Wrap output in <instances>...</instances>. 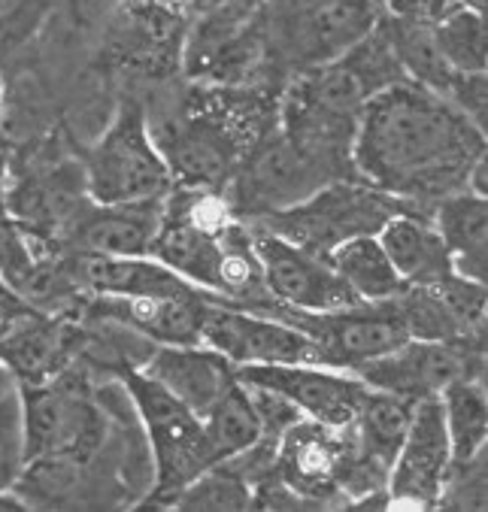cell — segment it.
Returning a JSON list of instances; mask_svg holds the SVG:
<instances>
[{"instance_id": "cell-4", "label": "cell", "mask_w": 488, "mask_h": 512, "mask_svg": "<svg viewBox=\"0 0 488 512\" xmlns=\"http://www.w3.org/2000/svg\"><path fill=\"white\" fill-rule=\"evenodd\" d=\"M404 210H416V207H407L404 200L385 194L361 179H337L322 185L319 191L295 203V207L270 213L249 225L264 228L291 246H301L313 255L328 258L337 246L349 240L376 237L388 219Z\"/></svg>"}, {"instance_id": "cell-3", "label": "cell", "mask_w": 488, "mask_h": 512, "mask_svg": "<svg viewBox=\"0 0 488 512\" xmlns=\"http://www.w3.org/2000/svg\"><path fill=\"white\" fill-rule=\"evenodd\" d=\"M379 22L373 0H267L255 16L273 79H295L334 61Z\"/></svg>"}, {"instance_id": "cell-9", "label": "cell", "mask_w": 488, "mask_h": 512, "mask_svg": "<svg viewBox=\"0 0 488 512\" xmlns=\"http://www.w3.org/2000/svg\"><path fill=\"white\" fill-rule=\"evenodd\" d=\"M264 313H273L282 322L304 331L316 346L322 367L355 370L358 364L382 358L410 340L395 297L382 303H355L331 313H298L270 303L264 306Z\"/></svg>"}, {"instance_id": "cell-7", "label": "cell", "mask_w": 488, "mask_h": 512, "mask_svg": "<svg viewBox=\"0 0 488 512\" xmlns=\"http://www.w3.org/2000/svg\"><path fill=\"white\" fill-rule=\"evenodd\" d=\"M82 167L94 203H164L173 191L167 161L149 134L146 116L134 104L119 113Z\"/></svg>"}, {"instance_id": "cell-14", "label": "cell", "mask_w": 488, "mask_h": 512, "mask_svg": "<svg viewBox=\"0 0 488 512\" xmlns=\"http://www.w3.org/2000/svg\"><path fill=\"white\" fill-rule=\"evenodd\" d=\"M367 388L422 400L440 394L458 376H485V346L437 343L410 337L404 346L382 358L364 361L352 370Z\"/></svg>"}, {"instance_id": "cell-2", "label": "cell", "mask_w": 488, "mask_h": 512, "mask_svg": "<svg viewBox=\"0 0 488 512\" xmlns=\"http://www.w3.org/2000/svg\"><path fill=\"white\" fill-rule=\"evenodd\" d=\"M273 122L276 113L261 107L258 94L240 88L237 94L213 91L201 104L167 116L164 125H152L149 134L167 161L173 185L222 194L246 149Z\"/></svg>"}, {"instance_id": "cell-30", "label": "cell", "mask_w": 488, "mask_h": 512, "mask_svg": "<svg viewBox=\"0 0 488 512\" xmlns=\"http://www.w3.org/2000/svg\"><path fill=\"white\" fill-rule=\"evenodd\" d=\"M437 506L485 509V449L476 452L473 458L449 464Z\"/></svg>"}, {"instance_id": "cell-36", "label": "cell", "mask_w": 488, "mask_h": 512, "mask_svg": "<svg viewBox=\"0 0 488 512\" xmlns=\"http://www.w3.org/2000/svg\"><path fill=\"white\" fill-rule=\"evenodd\" d=\"M0 110H4V88H0Z\"/></svg>"}, {"instance_id": "cell-13", "label": "cell", "mask_w": 488, "mask_h": 512, "mask_svg": "<svg viewBox=\"0 0 488 512\" xmlns=\"http://www.w3.org/2000/svg\"><path fill=\"white\" fill-rule=\"evenodd\" d=\"M252 246L261 264L264 288L276 306L298 313H331L361 303L334 273L328 258L291 246L282 237L249 225Z\"/></svg>"}, {"instance_id": "cell-28", "label": "cell", "mask_w": 488, "mask_h": 512, "mask_svg": "<svg viewBox=\"0 0 488 512\" xmlns=\"http://www.w3.org/2000/svg\"><path fill=\"white\" fill-rule=\"evenodd\" d=\"M176 509H252V485L231 464L219 461L170 497Z\"/></svg>"}, {"instance_id": "cell-12", "label": "cell", "mask_w": 488, "mask_h": 512, "mask_svg": "<svg viewBox=\"0 0 488 512\" xmlns=\"http://www.w3.org/2000/svg\"><path fill=\"white\" fill-rule=\"evenodd\" d=\"M201 343L225 355L234 367L252 364H319L304 331L264 310L210 300L201 322Z\"/></svg>"}, {"instance_id": "cell-31", "label": "cell", "mask_w": 488, "mask_h": 512, "mask_svg": "<svg viewBox=\"0 0 488 512\" xmlns=\"http://www.w3.org/2000/svg\"><path fill=\"white\" fill-rule=\"evenodd\" d=\"M376 10L388 19H413V22H434L455 0H373Z\"/></svg>"}, {"instance_id": "cell-35", "label": "cell", "mask_w": 488, "mask_h": 512, "mask_svg": "<svg viewBox=\"0 0 488 512\" xmlns=\"http://www.w3.org/2000/svg\"><path fill=\"white\" fill-rule=\"evenodd\" d=\"M458 7H467V10H473V13H482L485 16V0H455Z\"/></svg>"}, {"instance_id": "cell-5", "label": "cell", "mask_w": 488, "mask_h": 512, "mask_svg": "<svg viewBox=\"0 0 488 512\" xmlns=\"http://www.w3.org/2000/svg\"><path fill=\"white\" fill-rule=\"evenodd\" d=\"M28 461H91L107 437V419L85 376L70 364L58 376L19 385Z\"/></svg>"}, {"instance_id": "cell-1", "label": "cell", "mask_w": 488, "mask_h": 512, "mask_svg": "<svg viewBox=\"0 0 488 512\" xmlns=\"http://www.w3.org/2000/svg\"><path fill=\"white\" fill-rule=\"evenodd\" d=\"M482 155L485 134L446 97L413 79L370 100L358 116L352 146L355 176L407 207L467 188V173Z\"/></svg>"}, {"instance_id": "cell-25", "label": "cell", "mask_w": 488, "mask_h": 512, "mask_svg": "<svg viewBox=\"0 0 488 512\" xmlns=\"http://www.w3.org/2000/svg\"><path fill=\"white\" fill-rule=\"evenodd\" d=\"M446 434L452 446V461L473 458L485 449L488 406H485V376H458L440 391Z\"/></svg>"}, {"instance_id": "cell-19", "label": "cell", "mask_w": 488, "mask_h": 512, "mask_svg": "<svg viewBox=\"0 0 488 512\" xmlns=\"http://www.w3.org/2000/svg\"><path fill=\"white\" fill-rule=\"evenodd\" d=\"M85 328L76 316L43 313L37 306L28 310L0 334V364H4L16 385H34L58 376L76 364L85 349Z\"/></svg>"}, {"instance_id": "cell-20", "label": "cell", "mask_w": 488, "mask_h": 512, "mask_svg": "<svg viewBox=\"0 0 488 512\" xmlns=\"http://www.w3.org/2000/svg\"><path fill=\"white\" fill-rule=\"evenodd\" d=\"M152 382L173 394L185 409L204 419L210 409L240 382L237 367L204 343L155 346L140 367Z\"/></svg>"}, {"instance_id": "cell-15", "label": "cell", "mask_w": 488, "mask_h": 512, "mask_svg": "<svg viewBox=\"0 0 488 512\" xmlns=\"http://www.w3.org/2000/svg\"><path fill=\"white\" fill-rule=\"evenodd\" d=\"M237 376L243 385L267 388L279 394L304 419L331 428L352 425L370 391L355 373L346 376L322 364H252V367H237Z\"/></svg>"}, {"instance_id": "cell-22", "label": "cell", "mask_w": 488, "mask_h": 512, "mask_svg": "<svg viewBox=\"0 0 488 512\" xmlns=\"http://www.w3.org/2000/svg\"><path fill=\"white\" fill-rule=\"evenodd\" d=\"M376 240L407 288H428L455 273L446 243L422 210H404L392 216Z\"/></svg>"}, {"instance_id": "cell-27", "label": "cell", "mask_w": 488, "mask_h": 512, "mask_svg": "<svg viewBox=\"0 0 488 512\" xmlns=\"http://www.w3.org/2000/svg\"><path fill=\"white\" fill-rule=\"evenodd\" d=\"M431 37L443 61L458 73H485V16L467 7H446L431 22Z\"/></svg>"}, {"instance_id": "cell-10", "label": "cell", "mask_w": 488, "mask_h": 512, "mask_svg": "<svg viewBox=\"0 0 488 512\" xmlns=\"http://www.w3.org/2000/svg\"><path fill=\"white\" fill-rule=\"evenodd\" d=\"M407 73L388 43V34L382 28V22H376V28L358 40L352 49H346L343 55H337L328 64H319L295 79H288L285 91H291L295 97L307 100V104L343 116V119H358L361 110L370 104V100L392 88L398 82H404Z\"/></svg>"}, {"instance_id": "cell-33", "label": "cell", "mask_w": 488, "mask_h": 512, "mask_svg": "<svg viewBox=\"0 0 488 512\" xmlns=\"http://www.w3.org/2000/svg\"><path fill=\"white\" fill-rule=\"evenodd\" d=\"M0 509H28V503L13 488H0Z\"/></svg>"}, {"instance_id": "cell-21", "label": "cell", "mask_w": 488, "mask_h": 512, "mask_svg": "<svg viewBox=\"0 0 488 512\" xmlns=\"http://www.w3.org/2000/svg\"><path fill=\"white\" fill-rule=\"evenodd\" d=\"M164 222V203H94L73 219L55 252H94V255H149L152 240Z\"/></svg>"}, {"instance_id": "cell-26", "label": "cell", "mask_w": 488, "mask_h": 512, "mask_svg": "<svg viewBox=\"0 0 488 512\" xmlns=\"http://www.w3.org/2000/svg\"><path fill=\"white\" fill-rule=\"evenodd\" d=\"M201 422H204L207 440L219 461H228L261 440L258 409L243 382H237Z\"/></svg>"}, {"instance_id": "cell-11", "label": "cell", "mask_w": 488, "mask_h": 512, "mask_svg": "<svg viewBox=\"0 0 488 512\" xmlns=\"http://www.w3.org/2000/svg\"><path fill=\"white\" fill-rule=\"evenodd\" d=\"M85 167L67 158H37L25 164L7 182V210L28 237V243H43L46 255H55L73 219L88 203Z\"/></svg>"}, {"instance_id": "cell-6", "label": "cell", "mask_w": 488, "mask_h": 512, "mask_svg": "<svg viewBox=\"0 0 488 512\" xmlns=\"http://www.w3.org/2000/svg\"><path fill=\"white\" fill-rule=\"evenodd\" d=\"M125 388L146 425L152 461H155V491L152 500L170 503L176 491H182L191 479L219 464L204 422L185 409L173 394H167L158 382H152L143 370L122 367Z\"/></svg>"}, {"instance_id": "cell-8", "label": "cell", "mask_w": 488, "mask_h": 512, "mask_svg": "<svg viewBox=\"0 0 488 512\" xmlns=\"http://www.w3.org/2000/svg\"><path fill=\"white\" fill-rule=\"evenodd\" d=\"M328 182L334 179L282 134L279 122H273L246 149L222 197L234 219L255 222L295 207Z\"/></svg>"}, {"instance_id": "cell-29", "label": "cell", "mask_w": 488, "mask_h": 512, "mask_svg": "<svg viewBox=\"0 0 488 512\" xmlns=\"http://www.w3.org/2000/svg\"><path fill=\"white\" fill-rule=\"evenodd\" d=\"M28 464L25 455V419L19 385L0 394V488H13Z\"/></svg>"}, {"instance_id": "cell-23", "label": "cell", "mask_w": 488, "mask_h": 512, "mask_svg": "<svg viewBox=\"0 0 488 512\" xmlns=\"http://www.w3.org/2000/svg\"><path fill=\"white\" fill-rule=\"evenodd\" d=\"M437 219L434 228L440 240L446 243V252L452 258V270L464 279L482 282L488 276V258H485V240H488V207L485 197L473 194L467 188L443 197L434 203Z\"/></svg>"}, {"instance_id": "cell-24", "label": "cell", "mask_w": 488, "mask_h": 512, "mask_svg": "<svg viewBox=\"0 0 488 512\" xmlns=\"http://www.w3.org/2000/svg\"><path fill=\"white\" fill-rule=\"evenodd\" d=\"M328 264L361 303L392 300L407 288L376 237H358L337 246L328 255Z\"/></svg>"}, {"instance_id": "cell-17", "label": "cell", "mask_w": 488, "mask_h": 512, "mask_svg": "<svg viewBox=\"0 0 488 512\" xmlns=\"http://www.w3.org/2000/svg\"><path fill=\"white\" fill-rule=\"evenodd\" d=\"M213 294H146V297H85L79 313L91 322L119 325L155 346H191L201 343V322Z\"/></svg>"}, {"instance_id": "cell-18", "label": "cell", "mask_w": 488, "mask_h": 512, "mask_svg": "<svg viewBox=\"0 0 488 512\" xmlns=\"http://www.w3.org/2000/svg\"><path fill=\"white\" fill-rule=\"evenodd\" d=\"M349 452V425L331 428L313 419L291 422L273 449L270 473L310 506L337 500V479Z\"/></svg>"}, {"instance_id": "cell-32", "label": "cell", "mask_w": 488, "mask_h": 512, "mask_svg": "<svg viewBox=\"0 0 488 512\" xmlns=\"http://www.w3.org/2000/svg\"><path fill=\"white\" fill-rule=\"evenodd\" d=\"M28 300H22L4 279H0V334H4L25 310H28Z\"/></svg>"}, {"instance_id": "cell-16", "label": "cell", "mask_w": 488, "mask_h": 512, "mask_svg": "<svg viewBox=\"0 0 488 512\" xmlns=\"http://www.w3.org/2000/svg\"><path fill=\"white\" fill-rule=\"evenodd\" d=\"M452 464V446L446 434L440 394L413 403L410 428L388 470V506H437L446 470Z\"/></svg>"}, {"instance_id": "cell-34", "label": "cell", "mask_w": 488, "mask_h": 512, "mask_svg": "<svg viewBox=\"0 0 488 512\" xmlns=\"http://www.w3.org/2000/svg\"><path fill=\"white\" fill-rule=\"evenodd\" d=\"M16 385V379H13V373L4 367V364H0V394H4V391H10Z\"/></svg>"}]
</instances>
